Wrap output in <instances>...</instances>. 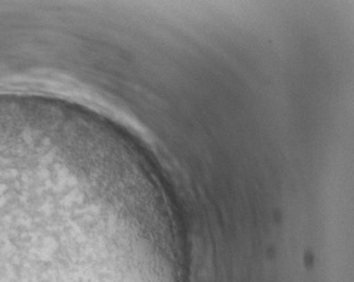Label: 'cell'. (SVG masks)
I'll use <instances>...</instances> for the list:
<instances>
[{
  "label": "cell",
  "mask_w": 354,
  "mask_h": 282,
  "mask_svg": "<svg viewBox=\"0 0 354 282\" xmlns=\"http://www.w3.org/2000/svg\"><path fill=\"white\" fill-rule=\"evenodd\" d=\"M0 282H166L108 177L0 164Z\"/></svg>",
  "instance_id": "6da1fadb"
}]
</instances>
